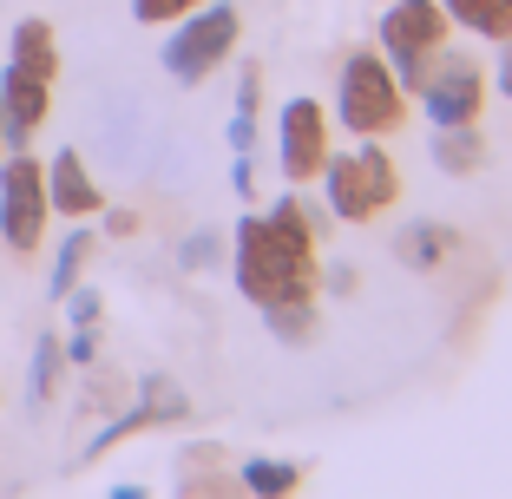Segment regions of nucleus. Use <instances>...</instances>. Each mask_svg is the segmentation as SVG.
Instances as JSON below:
<instances>
[{"label": "nucleus", "instance_id": "nucleus-1", "mask_svg": "<svg viewBox=\"0 0 512 499\" xmlns=\"http://www.w3.org/2000/svg\"><path fill=\"white\" fill-rule=\"evenodd\" d=\"M316 224L296 197L270 204L263 217L237 224V289L250 296L276 335H309V309H316Z\"/></svg>", "mask_w": 512, "mask_h": 499}, {"label": "nucleus", "instance_id": "nucleus-2", "mask_svg": "<svg viewBox=\"0 0 512 499\" xmlns=\"http://www.w3.org/2000/svg\"><path fill=\"white\" fill-rule=\"evenodd\" d=\"M53 79H60V46H53V27L46 20H20L14 27V60L0 73V112H7V138L14 152L53 112Z\"/></svg>", "mask_w": 512, "mask_h": 499}, {"label": "nucleus", "instance_id": "nucleus-3", "mask_svg": "<svg viewBox=\"0 0 512 499\" xmlns=\"http://www.w3.org/2000/svg\"><path fill=\"white\" fill-rule=\"evenodd\" d=\"M316 178H322L329 211L342 217V224H375L394 197H401V171H394V158L381 152L375 138H368V145H355V152H329Z\"/></svg>", "mask_w": 512, "mask_h": 499}, {"label": "nucleus", "instance_id": "nucleus-4", "mask_svg": "<svg viewBox=\"0 0 512 499\" xmlns=\"http://www.w3.org/2000/svg\"><path fill=\"white\" fill-rule=\"evenodd\" d=\"M335 112L355 138H388L407 119V86L394 79V66L381 53H348L342 79H335Z\"/></svg>", "mask_w": 512, "mask_h": 499}, {"label": "nucleus", "instance_id": "nucleus-5", "mask_svg": "<svg viewBox=\"0 0 512 499\" xmlns=\"http://www.w3.org/2000/svg\"><path fill=\"white\" fill-rule=\"evenodd\" d=\"M453 46V20L440 0H394L388 14H381V60L394 66V79H401L407 92L427 79V66L440 60Z\"/></svg>", "mask_w": 512, "mask_h": 499}, {"label": "nucleus", "instance_id": "nucleus-6", "mask_svg": "<svg viewBox=\"0 0 512 499\" xmlns=\"http://www.w3.org/2000/svg\"><path fill=\"white\" fill-rule=\"evenodd\" d=\"M237 40H243V20H237V7H191V14H178V33H171V46H165V73L171 79H184V86H197V79H211L217 66L237 53Z\"/></svg>", "mask_w": 512, "mask_h": 499}, {"label": "nucleus", "instance_id": "nucleus-7", "mask_svg": "<svg viewBox=\"0 0 512 499\" xmlns=\"http://www.w3.org/2000/svg\"><path fill=\"white\" fill-rule=\"evenodd\" d=\"M46 171L33 165L27 152L7 158V171H0V237H7V250L14 257H27V250H40V230H46Z\"/></svg>", "mask_w": 512, "mask_h": 499}, {"label": "nucleus", "instance_id": "nucleus-8", "mask_svg": "<svg viewBox=\"0 0 512 499\" xmlns=\"http://www.w3.org/2000/svg\"><path fill=\"white\" fill-rule=\"evenodd\" d=\"M414 92H421V106H427L434 125H473L480 106H486V73H480V60H467V53H440Z\"/></svg>", "mask_w": 512, "mask_h": 499}, {"label": "nucleus", "instance_id": "nucleus-9", "mask_svg": "<svg viewBox=\"0 0 512 499\" xmlns=\"http://www.w3.org/2000/svg\"><path fill=\"white\" fill-rule=\"evenodd\" d=\"M329 158V112L316 99H289L283 119H276V165L289 184H309Z\"/></svg>", "mask_w": 512, "mask_h": 499}, {"label": "nucleus", "instance_id": "nucleus-10", "mask_svg": "<svg viewBox=\"0 0 512 499\" xmlns=\"http://www.w3.org/2000/svg\"><path fill=\"white\" fill-rule=\"evenodd\" d=\"M46 204L66 217H92L106 197H99V184L86 178V165H79V152H60L53 158V178H46Z\"/></svg>", "mask_w": 512, "mask_h": 499}, {"label": "nucleus", "instance_id": "nucleus-11", "mask_svg": "<svg viewBox=\"0 0 512 499\" xmlns=\"http://www.w3.org/2000/svg\"><path fill=\"white\" fill-rule=\"evenodd\" d=\"M453 27L480 33V40H506L512 33V0H440Z\"/></svg>", "mask_w": 512, "mask_h": 499}, {"label": "nucleus", "instance_id": "nucleus-12", "mask_svg": "<svg viewBox=\"0 0 512 499\" xmlns=\"http://www.w3.org/2000/svg\"><path fill=\"white\" fill-rule=\"evenodd\" d=\"M480 132L473 125H434V165L440 171H480Z\"/></svg>", "mask_w": 512, "mask_h": 499}, {"label": "nucleus", "instance_id": "nucleus-13", "mask_svg": "<svg viewBox=\"0 0 512 499\" xmlns=\"http://www.w3.org/2000/svg\"><path fill=\"white\" fill-rule=\"evenodd\" d=\"M296 480L302 473L289 467V460H250V467H243V486H250V493H296Z\"/></svg>", "mask_w": 512, "mask_h": 499}, {"label": "nucleus", "instance_id": "nucleus-14", "mask_svg": "<svg viewBox=\"0 0 512 499\" xmlns=\"http://www.w3.org/2000/svg\"><path fill=\"white\" fill-rule=\"evenodd\" d=\"M92 257V237L86 230H73V237L60 243V263H53V296H66V289H73V276H79V263Z\"/></svg>", "mask_w": 512, "mask_h": 499}, {"label": "nucleus", "instance_id": "nucleus-15", "mask_svg": "<svg viewBox=\"0 0 512 499\" xmlns=\"http://www.w3.org/2000/svg\"><path fill=\"white\" fill-rule=\"evenodd\" d=\"M401 250H407V263H421V270H427V263H440L434 250H447V230H434V224L407 230V237H401Z\"/></svg>", "mask_w": 512, "mask_h": 499}, {"label": "nucleus", "instance_id": "nucleus-16", "mask_svg": "<svg viewBox=\"0 0 512 499\" xmlns=\"http://www.w3.org/2000/svg\"><path fill=\"white\" fill-rule=\"evenodd\" d=\"M191 7H204V0H132V20H145V27H171V20L191 14Z\"/></svg>", "mask_w": 512, "mask_h": 499}, {"label": "nucleus", "instance_id": "nucleus-17", "mask_svg": "<svg viewBox=\"0 0 512 499\" xmlns=\"http://www.w3.org/2000/svg\"><path fill=\"white\" fill-rule=\"evenodd\" d=\"M53 368H60V348H53V335L40 342V368H33V401H46V388H53Z\"/></svg>", "mask_w": 512, "mask_h": 499}, {"label": "nucleus", "instance_id": "nucleus-18", "mask_svg": "<svg viewBox=\"0 0 512 499\" xmlns=\"http://www.w3.org/2000/svg\"><path fill=\"white\" fill-rule=\"evenodd\" d=\"M499 92H506V99H512V33H506V40H499Z\"/></svg>", "mask_w": 512, "mask_h": 499}, {"label": "nucleus", "instance_id": "nucleus-19", "mask_svg": "<svg viewBox=\"0 0 512 499\" xmlns=\"http://www.w3.org/2000/svg\"><path fill=\"white\" fill-rule=\"evenodd\" d=\"M0 145H14V138H7V112H0Z\"/></svg>", "mask_w": 512, "mask_h": 499}]
</instances>
